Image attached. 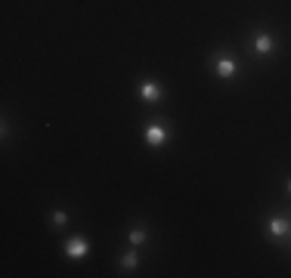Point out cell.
I'll use <instances>...</instances> for the list:
<instances>
[{
    "label": "cell",
    "instance_id": "obj_1",
    "mask_svg": "<svg viewBox=\"0 0 291 278\" xmlns=\"http://www.w3.org/2000/svg\"><path fill=\"white\" fill-rule=\"evenodd\" d=\"M65 254L68 257H84L87 254V241H84V238H71V241L65 244Z\"/></svg>",
    "mask_w": 291,
    "mask_h": 278
},
{
    "label": "cell",
    "instance_id": "obj_2",
    "mask_svg": "<svg viewBox=\"0 0 291 278\" xmlns=\"http://www.w3.org/2000/svg\"><path fill=\"white\" fill-rule=\"evenodd\" d=\"M164 136H168V133H164L161 127H149V130H146V139H149L152 145H161V142H164Z\"/></svg>",
    "mask_w": 291,
    "mask_h": 278
},
{
    "label": "cell",
    "instance_id": "obj_3",
    "mask_svg": "<svg viewBox=\"0 0 291 278\" xmlns=\"http://www.w3.org/2000/svg\"><path fill=\"white\" fill-rule=\"evenodd\" d=\"M217 71H220V77H232L235 74V62L232 59H220L217 62Z\"/></svg>",
    "mask_w": 291,
    "mask_h": 278
},
{
    "label": "cell",
    "instance_id": "obj_4",
    "mask_svg": "<svg viewBox=\"0 0 291 278\" xmlns=\"http://www.w3.org/2000/svg\"><path fill=\"white\" fill-rule=\"evenodd\" d=\"M140 96H143L146 102H155V99H158V87H155V84H143V87H140Z\"/></svg>",
    "mask_w": 291,
    "mask_h": 278
},
{
    "label": "cell",
    "instance_id": "obj_5",
    "mask_svg": "<svg viewBox=\"0 0 291 278\" xmlns=\"http://www.w3.org/2000/svg\"><path fill=\"white\" fill-rule=\"evenodd\" d=\"M270 232H273V235H285V232H288V223H285L282 217H273V220H270Z\"/></svg>",
    "mask_w": 291,
    "mask_h": 278
},
{
    "label": "cell",
    "instance_id": "obj_6",
    "mask_svg": "<svg viewBox=\"0 0 291 278\" xmlns=\"http://www.w3.org/2000/svg\"><path fill=\"white\" fill-rule=\"evenodd\" d=\"M270 50H273V41H270L267 34H260V37H257V53H263V56H267Z\"/></svg>",
    "mask_w": 291,
    "mask_h": 278
},
{
    "label": "cell",
    "instance_id": "obj_7",
    "mask_svg": "<svg viewBox=\"0 0 291 278\" xmlns=\"http://www.w3.org/2000/svg\"><path fill=\"white\" fill-rule=\"evenodd\" d=\"M130 241H134V244H143V241H146V232H140V229H137V232L130 235Z\"/></svg>",
    "mask_w": 291,
    "mask_h": 278
},
{
    "label": "cell",
    "instance_id": "obj_8",
    "mask_svg": "<svg viewBox=\"0 0 291 278\" xmlns=\"http://www.w3.org/2000/svg\"><path fill=\"white\" fill-rule=\"evenodd\" d=\"M124 266L134 269V266H137V254H127V257H124Z\"/></svg>",
    "mask_w": 291,
    "mask_h": 278
},
{
    "label": "cell",
    "instance_id": "obj_9",
    "mask_svg": "<svg viewBox=\"0 0 291 278\" xmlns=\"http://www.w3.org/2000/svg\"><path fill=\"white\" fill-rule=\"evenodd\" d=\"M288 192H291V182H288Z\"/></svg>",
    "mask_w": 291,
    "mask_h": 278
}]
</instances>
